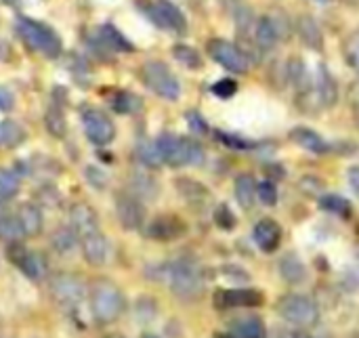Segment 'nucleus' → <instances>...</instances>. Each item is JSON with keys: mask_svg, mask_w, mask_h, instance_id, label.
<instances>
[{"mask_svg": "<svg viewBox=\"0 0 359 338\" xmlns=\"http://www.w3.org/2000/svg\"><path fill=\"white\" fill-rule=\"evenodd\" d=\"M166 278L170 284V290L177 299L185 303H196L204 297L206 290V278L202 267L191 259H179L168 265Z\"/></svg>", "mask_w": 359, "mask_h": 338, "instance_id": "obj_1", "label": "nucleus"}, {"mask_svg": "<svg viewBox=\"0 0 359 338\" xmlns=\"http://www.w3.org/2000/svg\"><path fill=\"white\" fill-rule=\"evenodd\" d=\"M90 313L99 326L114 324L124 313L126 301L118 284L107 278H99L90 284Z\"/></svg>", "mask_w": 359, "mask_h": 338, "instance_id": "obj_2", "label": "nucleus"}, {"mask_svg": "<svg viewBox=\"0 0 359 338\" xmlns=\"http://www.w3.org/2000/svg\"><path fill=\"white\" fill-rule=\"evenodd\" d=\"M160 158L164 164L172 166V168H181V166H202L206 160V151L204 147L189 137H179L172 133H164L158 137L156 141Z\"/></svg>", "mask_w": 359, "mask_h": 338, "instance_id": "obj_3", "label": "nucleus"}, {"mask_svg": "<svg viewBox=\"0 0 359 338\" xmlns=\"http://www.w3.org/2000/svg\"><path fill=\"white\" fill-rule=\"evenodd\" d=\"M17 34L29 50H36L46 59H57L63 53V44H61L59 34L42 21L21 17L17 21Z\"/></svg>", "mask_w": 359, "mask_h": 338, "instance_id": "obj_4", "label": "nucleus"}, {"mask_svg": "<svg viewBox=\"0 0 359 338\" xmlns=\"http://www.w3.org/2000/svg\"><path fill=\"white\" fill-rule=\"evenodd\" d=\"M143 84L158 97L166 101H177L181 97V84L177 76L170 72V67L164 61H147L141 67Z\"/></svg>", "mask_w": 359, "mask_h": 338, "instance_id": "obj_5", "label": "nucleus"}, {"mask_svg": "<svg viewBox=\"0 0 359 338\" xmlns=\"http://www.w3.org/2000/svg\"><path fill=\"white\" fill-rule=\"evenodd\" d=\"M278 313L282 316V320H286L288 324L294 326H303V328H311L320 322V307L316 305L313 299L305 297V295H284L278 305H276Z\"/></svg>", "mask_w": 359, "mask_h": 338, "instance_id": "obj_6", "label": "nucleus"}, {"mask_svg": "<svg viewBox=\"0 0 359 338\" xmlns=\"http://www.w3.org/2000/svg\"><path fill=\"white\" fill-rule=\"evenodd\" d=\"M48 292L61 311L74 313L82 303L84 286H82V280L74 273H57L48 282Z\"/></svg>", "mask_w": 359, "mask_h": 338, "instance_id": "obj_7", "label": "nucleus"}, {"mask_svg": "<svg viewBox=\"0 0 359 338\" xmlns=\"http://www.w3.org/2000/svg\"><path fill=\"white\" fill-rule=\"evenodd\" d=\"M6 259L32 282H42L48 273V263L46 259L36 252L25 248L21 242H8L6 246Z\"/></svg>", "mask_w": 359, "mask_h": 338, "instance_id": "obj_8", "label": "nucleus"}, {"mask_svg": "<svg viewBox=\"0 0 359 338\" xmlns=\"http://www.w3.org/2000/svg\"><path fill=\"white\" fill-rule=\"evenodd\" d=\"M206 50L210 55L212 61H217L221 67H225L227 72L233 74H246L250 69V59L246 57V53L236 46L233 42H227L223 38H212L206 44Z\"/></svg>", "mask_w": 359, "mask_h": 338, "instance_id": "obj_9", "label": "nucleus"}, {"mask_svg": "<svg viewBox=\"0 0 359 338\" xmlns=\"http://www.w3.org/2000/svg\"><path fill=\"white\" fill-rule=\"evenodd\" d=\"M212 303L219 311L252 309V307H261L265 303V297L261 290H255V288H227V290L223 288L215 292Z\"/></svg>", "mask_w": 359, "mask_h": 338, "instance_id": "obj_10", "label": "nucleus"}, {"mask_svg": "<svg viewBox=\"0 0 359 338\" xmlns=\"http://www.w3.org/2000/svg\"><path fill=\"white\" fill-rule=\"evenodd\" d=\"M82 126H84V135L93 145H109L116 137V126L111 122V118L101 111V109H86L82 114Z\"/></svg>", "mask_w": 359, "mask_h": 338, "instance_id": "obj_11", "label": "nucleus"}, {"mask_svg": "<svg viewBox=\"0 0 359 338\" xmlns=\"http://www.w3.org/2000/svg\"><path fill=\"white\" fill-rule=\"evenodd\" d=\"M147 15H149L151 23L162 29H168L175 34H185V29H187V19H185L183 11L170 0H156L147 8Z\"/></svg>", "mask_w": 359, "mask_h": 338, "instance_id": "obj_12", "label": "nucleus"}, {"mask_svg": "<svg viewBox=\"0 0 359 338\" xmlns=\"http://www.w3.org/2000/svg\"><path fill=\"white\" fill-rule=\"evenodd\" d=\"M116 217L126 231H137L145 225V206L139 198L128 191H120L116 196Z\"/></svg>", "mask_w": 359, "mask_h": 338, "instance_id": "obj_13", "label": "nucleus"}, {"mask_svg": "<svg viewBox=\"0 0 359 338\" xmlns=\"http://www.w3.org/2000/svg\"><path fill=\"white\" fill-rule=\"evenodd\" d=\"M145 234L149 240H156V242H175L187 234V225L177 215H158L156 219H151Z\"/></svg>", "mask_w": 359, "mask_h": 338, "instance_id": "obj_14", "label": "nucleus"}, {"mask_svg": "<svg viewBox=\"0 0 359 338\" xmlns=\"http://www.w3.org/2000/svg\"><path fill=\"white\" fill-rule=\"evenodd\" d=\"M69 223H72V229H74L78 242L101 231L99 217H97V212L88 204H74L69 208Z\"/></svg>", "mask_w": 359, "mask_h": 338, "instance_id": "obj_15", "label": "nucleus"}, {"mask_svg": "<svg viewBox=\"0 0 359 338\" xmlns=\"http://www.w3.org/2000/svg\"><path fill=\"white\" fill-rule=\"evenodd\" d=\"M252 238L263 252H276L282 242V227L276 219H261L252 229Z\"/></svg>", "mask_w": 359, "mask_h": 338, "instance_id": "obj_16", "label": "nucleus"}, {"mask_svg": "<svg viewBox=\"0 0 359 338\" xmlns=\"http://www.w3.org/2000/svg\"><path fill=\"white\" fill-rule=\"evenodd\" d=\"M17 221L21 225V231H23V238H38L44 229V217H42V210L38 208V204H32V202H23L19 208H17Z\"/></svg>", "mask_w": 359, "mask_h": 338, "instance_id": "obj_17", "label": "nucleus"}, {"mask_svg": "<svg viewBox=\"0 0 359 338\" xmlns=\"http://www.w3.org/2000/svg\"><path fill=\"white\" fill-rule=\"evenodd\" d=\"M282 38L280 32V23L278 19H273L271 15H263L255 21V44L261 50H269L273 48Z\"/></svg>", "mask_w": 359, "mask_h": 338, "instance_id": "obj_18", "label": "nucleus"}, {"mask_svg": "<svg viewBox=\"0 0 359 338\" xmlns=\"http://www.w3.org/2000/svg\"><path fill=\"white\" fill-rule=\"evenodd\" d=\"M80 248H82L84 261H86L90 267H101V265L107 261L109 246H107V238L103 236V231H99V234H95V236H90V238L80 240Z\"/></svg>", "mask_w": 359, "mask_h": 338, "instance_id": "obj_19", "label": "nucleus"}, {"mask_svg": "<svg viewBox=\"0 0 359 338\" xmlns=\"http://www.w3.org/2000/svg\"><path fill=\"white\" fill-rule=\"evenodd\" d=\"M97 38L101 40V44L109 50V53H133L135 44L111 23H103L97 29Z\"/></svg>", "mask_w": 359, "mask_h": 338, "instance_id": "obj_20", "label": "nucleus"}, {"mask_svg": "<svg viewBox=\"0 0 359 338\" xmlns=\"http://www.w3.org/2000/svg\"><path fill=\"white\" fill-rule=\"evenodd\" d=\"M290 139H292L299 147H303L305 151H311V154H316V156H324V154L330 151V145H328L316 130H311V128H307V126H297V128H292V130H290Z\"/></svg>", "mask_w": 359, "mask_h": 338, "instance_id": "obj_21", "label": "nucleus"}, {"mask_svg": "<svg viewBox=\"0 0 359 338\" xmlns=\"http://www.w3.org/2000/svg\"><path fill=\"white\" fill-rule=\"evenodd\" d=\"M128 194H133L141 202H147V200L151 202V200L158 198L160 185L149 173H133L130 179H128Z\"/></svg>", "mask_w": 359, "mask_h": 338, "instance_id": "obj_22", "label": "nucleus"}, {"mask_svg": "<svg viewBox=\"0 0 359 338\" xmlns=\"http://www.w3.org/2000/svg\"><path fill=\"white\" fill-rule=\"evenodd\" d=\"M316 90H318V97H320L324 107H334L337 105V101H339V84H337L334 76L330 74V69L326 65H320V69H318Z\"/></svg>", "mask_w": 359, "mask_h": 338, "instance_id": "obj_23", "label": "nucleus"}, {"mask_svg": "<svg viewBox=\"0 0 359 338\" xmlns=\"http://www.w3.org/2000/svg\"><path fill=\"white\" fill-rule=\"evenodd\" d=\"M175 187H177L179 196H181L185 202H189V204H196V206H198V204H204L206 200H210L208 187H206L204 183L191 179V177H179V179L175 181Z\"/></svg>", "mask_w": 359, "mask_h": 338, "instance_id": "obj_24", "label": "nucleus"}, {"mask_svg": "<svg viewBox=\"0 0 359 338\" xmlns=\"http://www.w3.org/2000/svg\"><path fill=\"white\" fill-rule=\"evenodd\" d=\"M297 29H299V36L303 40V44L311 50H322L324 46V34L318 25V21L311 17V15H301L299 21H297Z\"/></svg>", "mask_w": 359, "mask_h": 338, "instance_id": "obj_25", "label": "nucleus"}, {"mask_svg": "<svg viewBox=\"0 0 359 338\" xmlns=\"http://www.w3.org/2000/svg\"><path fill=\"white\" fill-rule=\"evenodd\" d=\"M257 187H259V183H257V179L252 177V175H240L238 179H236V185H233V191H236V200H238V204L244 208V210H250L252 206H255V202H257Z\"/></svg>", "mask_w": 359, "mask_h": 338, "instance_id": "obj_26", "label": "nucleus"}, {"mask_svg": "<svg viewBox=\"0 0 359 338\" xmlns=\"http://www.w3.org/2000/svg\"><path fill=\"white\" fill-rule=\"evenodd\" d=\"M280 276H282L284 282L297 286V284L305 282V278H307V267H305V263H303L297 255H284V257L280 259Z\"/></svg>", "mask_w": 359, "mask_h": 338, "instance_id": "obj_27", "label": "nucleus"}, {"mask_svg": "<svg viewBox=\"0 0 359 338\" xmlns=\"http://www.w3.org/2000/svg\"><path fill=\"white\" fill-rule=\"evenodd\" d=\"M231 338H267V330L261 318H242L231 324Z\"/></svg>", "mask_w": 359, "mask_h": 338, "instance_id": "obj_28", "label": "nucleus"}, {"mask_svg": "<svg viewBox=\"0 0 359 338\" xmlns=\"http://www.w3.org/2000/svg\"><path fill=\"white\" fill-rule=\"evenodd\" d=\"M44 128L48 130V135H53L55 139H63L65 133H67V120H65V114L61 109L59 103H50L44 111Z\"/></svg>", "mask_w": 359, "mask_h": 338, "instance_id": "obj_29", "label": "nucleus"}, {"mask_svg": "<svg viewBox=\"0 0 359 338\" xmlns=\"http://www.w3.org/2000/svg\"><path fill=\"white\" fill-rule=\"evenodd\" d=\"M27 133L17 120H2L0 122V145L6 149H15L25 141Z\"/></svg>", "mask_w": 359, "mask_h": 338, "instance_id": "obj_30", "label": "nucleus"}, {"mask_svg": "<svg viewBox=\"0 0 359 338\" xmlns=\"http://www.w3.org/2000/svg\"><path fill=\"white\" fill-rule=\"evenodd\" d=\"M109 103H111V109L118 114H137L143 107L141 97H137L135 93H128V90H118Z\"/></svg>", "mask_w": 359, "mask_h": 338, "instance_id": "obj_31", "label": "nucleus"}, {"mask_svg": "<svg viewBox=\"0 0 359 338\" xmlns=\"http://www.w3.org/2000/svg\"><path fill=\"white\" fill-rule=\"evenodd\" d=\"M137 158H139V162L145 168H151V170H156V168H160L164 164L162 158H160V151H158L156 141L154 143L151 141H139V145H137Z\"/></svg>", "mask_w": 359, "mask_h": 338, "instance_id": "obj_32", "label": "nucleus"}, {"mask_svg": "<svg viewBox=\"0 0 359 338\" xmlns=\"http://www.w3.org/2000/svg\"><path fill=\"white\" fill-rule=\"evenodd\" d=\"M76 244H78V238L72 227H59V229H55V234L50 238V246L59 255H69L76 248Z\"/></svg>", "mask_w": 359, "mask_h": 338, "instance_id": "obj_33", "label": "nucleus"}, {"mask_svg": "<svg viewBox=\"0 0 359 338\" xmlns=\"http://www.w3.org/2000/svg\"><path fill=\"white\" fill-rule=\"evenodd\" d=\"M172 55H175V59H177L181 65H185L187 69H200V67L204 65L202 55H200L194 46H189V44H175V46H172Z\"/></svg>", "mask_w": 359, "mask_h": 338, "instance_id": "obj_34", "label": "nucleus"}, {"mask_svg": "<svg viewBox=\"0 0 359 338\" xmlns=\"http://www.w3.org/2000/svg\"><path fill=\"white\" fill-rule=\"evenodd\" d=\"M21 187V179L15 170H8V168H0V204L2 202H8L11 198L17 196Z\"/></svg>", "mask_w": 359, "mask_h": 338, "instance_id": "obj_35", "label": "nucleus"}, {"mask_svg": "<svg viewBox=\"0 0 359 338\" xmlns=\"http://www.w3.org/2000/svg\"><path fill=\"white\" fill-rule=\"evenodd\" d=\"M0 238L8 242H19L23 238V231L15 212H0Z\"/></svg>", "mask_w": 359, "mask_h": 338, "instance_id": "obj_36", "label": "nucleus"}, {"mask_svg": "<svg viewBox=\"0 0 359 338\" xmlns=\"http://www.w3.org/2000/svg\"><path fill=\"white\" fill-rule=\"evenodd\" d=\"M286 76H288V80L297 86L299 93L307 90V80H309V76H307V67H305V63H303L301 59H290V61H288V72H286Z\"/></svg>", "mask_w": 359, "mask_h": 338, "instance_id": "obj_37", "label": "nucleus"}, {"mask_svg": "<svg viewBox=\"0 0 359 338\" xmlns=\"http://www.w3.org/2000/svg\"><path fill=\"white\" fill-rule=\"evenodd\" d=\"M320 204L324 210L328 212H334V215H341V217H349L351 215V204L349 200H345L343 196H337V194H326L320 198Z\"/></svg>", "mask_w": 359, "mask_h": 338, "instance_id": "obj_38", "label": "nucleus"}, {"mask_svg": "<svg viewBox=\"0 0 359 338\" xmlns=\"http://www.w3.org/2000/svg\"><path fill=\"white\" fill-rule=\"evenodd\" d=\"M212 221H215V223H217V227H219V229H223V231H231V229H236V223H238L236 215L231 212V208H229L227 204H219V206L215 208V212H212Z\"/></svg>", "mask_w": 359, "mask_h": 338, "instance_id": "obj_39", "label": "nucleus"}, {"mask_svg": "<svg viewBox=\"0 0 359 338\" xmlns=\"http://www.w3.org/2000/svg\"><path fill=\"white\" fill-rule=\"evenodd\" d=\"M257 196L259 200L265 204V206H276L278 204V187H276V181H261L259 187H257Z\"/></svg>", "mask_w": 359, "mask_h": 338, "instance_id": "obj_40", "label": "nucleus"}, {"mask_svg": "<svg viewBox=\"0 0 359 338\" xmlns=\"http://www.w3.org/2000/svg\"><path fill=\"white\" fill-rule=\"evenodd\" d=\"M345 57H347L349 65L359 74V32L349 36V40L345 44Z\"/></svg>", "mask_w": 359, "mask_h": 338, "instance_id": "obj_41", "label": "nucleus"}, {"mask_svg": "<svg viewBox=\"0 0 359 338\" xmlns=\"http://www.w3.org/2000/svg\"><path fill=\"white\" fill-rule=\"evenodd\" d=\"M210 90H212L217 97H221V99H229V97H233V95L238 93V82L231 80V78H223V80L215 82V84L210 86Z\"/></svg>", "mask_w": 359, "mask_h": 338, "instance_id": "obj_42", "label": "nucleus"}, {"mask_svg": "<svg viewBox=\"0 0 359 338\" xmlns=\"http://www.w3.org/2000/svg\"><path fill=\"white\" fill-rule=\"evenodd\" d=\"M215 135L219 137V141H221L223 145H227V147H231V149H252V147H255V143H250V141H246V139H242V137L229 135V133L217 130Z\"/></svg>", "mask_w": 359, "mask_h": 338, "instance_id": "obj_43", "label": "nucleus"}, {"mask_svg": "<svg viewBox=\"0 0 359 338\" xmlns=\"http://www.w3.org/2000/svg\"><path fill=\"white\" fill-rule=\"evenodd\" d=\"M299 187H301L303 194H309V196H320V194H324V189H326L324 181H320V179L313 177V175L303 177V179L299 181Z\"/></svg>", "mask_w": 359, "mask_h": 338, "instance_id": "obj_44", "label": "nucleus"}, {"mask_svg": "<svg viewBox=\"0 0 359 338\" xmlns=\"http://www.w3.org/2000/svg\"><path fill=\"white\" fill-rule=\"evenodd\" d=\"M86 179H88V183H90L93 187H97V189H103V187L109 183L107 175H105L101 168H97V166H86Z\"/></svg>", "mask_w": 359, "mask_h": 338, "instance_id": "obj_45", "label": "nucleus"}, {"mask_svg": "<svg viewBox=\"0 0 359 338\" xmlns=\"http://www.w3.org/2000/svg\"><path fill=\"white\" fill-rule=\"evenodd\" d=\"M223 276L229 278V280H236V282H248L250 280L248 271L242 269V267H238V265H225L223 267Z\"/></svg>", "mask_w": 359, "mask_h": 338, "instance_id": "obj_46", "label": "nucleus"}, {"mask_svg": "<svg viewBox=\"0 0 359 338\" xmlns=\"http://www.w3.org/2000/svg\"><path fill=\"white\" fill-rule=\"evenodd\" d=\"M187 120H189V128L198 135H206L208 133V124L204 122V118L198 114V111H189L187 114Z\"/></svg>", "mask_w": 359, "mask_h": 338, "instance_id": "obj_47", "label": "nucleus"}, {"mask_svg": "<svg viewBox=\"0 0 359 338\" xmlns=\"http://www.w3.org/2000/svg\"><path fill=\"white\" fill-rule=\"evenodd\" d=\"M15 105V97L8 88L0 86V111H11Z\"/></svg>", "mask_w": 359, "mask_h": 338, "instance_id": "obj_48", "label": "nucleus"}, {"mask_svg": "<svg viewBox=\"0 0 359 338\" xmlns=\"http://www.w3.org/2000/svg\"><path fill=\"white\" fill-rule=\"evenodd\" d=\"M265 175L269 177V181H271V179L280 181V179L286 177V170H284V166H280V164H267V166H265Z\"/></svg>", "mask_w": 359, "mask_h": 338, "instance_id": "obj_49", "label": "nucleus"}, {"mask_svg": "<svg viewBox=\"0 0 359 338\" xmlns=\"http://www.w3.org/2000/svg\"><path fill=\"white\" fill-rule=\"evenodd\" d=\"M349 99H351V105H353V109H355V114H358L359 124V82L351 84V88H349Z\"/></svg>", "mask_w": 359, "mask_h": 338, "instance_id": "obj_50", "label": "nucleus"}, {"mask_svg": "<svg viewBox=\"0 0 359 338\" xmlns=\"http://www.w3.org/2000/svg\"><path fill=\"white\" fill-rule=\"evenodd\" d=\"M349 185L359 194V166L349 168Z\"/></svg>", "mask_w": 359, "mask_h": 338, "instance_id": "obj_51", "label": "nucleus"}, {"mask_svg": "<svg viewBox=\"0 0 359 338\" xmlns=\"http://www.w3.org/2000/svg\"><path fill=\"white\" fill-rule=\"evenodd\" d=\"M8 57H11V46L4 40H0V61H8Z\"/></svg>", "mask_w": 359, "mask_h": 338, "instance_id": "obj_52", "label": "nucleus"}, {"mask_svg": "<svg viewBox=\"0 0 359 338\" xmlns=\"http://www.w3.org/2000/svg\"><path fill=\"white\" fill-rule=\"evenodd\" d=\"M267 338H297V332H290V330H276L271 337Z\"/></svg>", "mask_w": 359, "mask_h": 338, "instance_id": "obj_53", "label": "nucleus"}, {"mask_svg": "<svg viewBox=\"0 0 359 338\" xmlns=\"http://www.w3.org/2000/svg\"><path fill=\"white\" fill-rule=\"evenodd\" d=\"M105 338H126V337H122V334H107Z\"/></svg>", "mask_w": 359, "mask_h": 338, "instance_id": "obj_54", "label": "nucleus"}, {"mask_svg": "<svg viewBox=\"0 0 359 338\" xmlns=\"http://www.w3.org/2000/svg\"><path fill=\"white\" fill-rule=\"evenodd\" d=\"M141 338H158V337H154V334H143Z\"/></svg>", "mask_w": 359, "mask_h": 338, "instance_id": "obj_55", "label": "nucleus"}, {"mask_svg": "<svg viewBox=\"0 0 359 338\" xmlns=\"http://www.w3.org/2000/svg\"><path fill=\"white\" fill-rule=\"evenodd\" d=\"M351 338H359V332H355V334H353V337Z\"/></svg>", "mask_w": 359, "mask_h": 338, "instance_id": "obj_56", "label": "nucleus"}, {"mask_svg": "<svg viewBox=\"0 0 359 338\" xmlns=\"http://www.w3.org/2000/svg\"><path fill=\"white\" fill-rule=\"evenodd\" d=\"M320 2H328V0H320Z\"/></svg>", "mask_w": 359, "mask_h": 338, "instance_id": "obj_57", "label": "nucleus"}]
</instances>
